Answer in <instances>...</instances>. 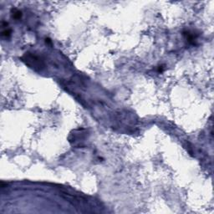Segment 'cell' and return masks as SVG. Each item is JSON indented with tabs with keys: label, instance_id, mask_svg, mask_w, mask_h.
Masks as SVG:
<instances>
[{
	"label": "cell",
	"instance_id": "6da1fadb",
	"mask_svg": "<svg viewBox=\"0 0 214 214\" xmlns=\"http://www.w3.org/2000/svg\"><path fill=\"white\" fill-rule=\"evenodd\" d=\"M62 195L70 203H72L75 206H78L79 208H85L86 211H89L88 207H86V206H88V203L86 199L83 198L81 197H77L74 195L70 194L68 192H63Z\"/></svg>",
	"mask_w": 214,
	"mask_h": 214
},
{
	"label": "cell",
	"instance_id": "7a4b0ae2",
	"mask_svg": "<svg viewBox=\"0 0 214 214\" xmlns=\"http://www.w3.org/2000/svg\"><path fill=\"white\" fill-rule=\"evenodd\" d=\"M10 35V30H5V31L3 32V35L4 36H8Z\"/></svg>",
	"mask_w": 214,
	"mask_h": 214
}]
</instances>
